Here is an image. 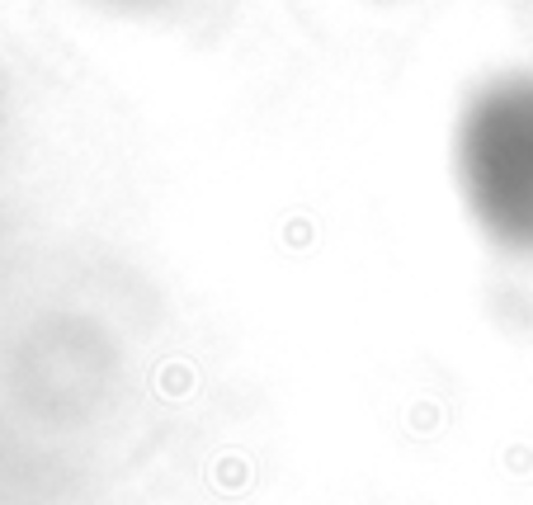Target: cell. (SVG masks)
Masks as SVG:
<instances>
[{"label":"cell","mask_w":533,"mask_h":505,"mask_svg":"<svg viewBox=\"0 0 533 505\" xmlns=\"http://www.w3.org/2000/svg\"><path fill=\"white\" fill-rule=\"evenodd\" d=\"M100 10H109V15H156L161 5H170V0H95Z\"/></svg>","instance_id":"cell-2"},{"label":"cell","mask_w":533,"mask_h":505,"mask_svg":"<svg viewBox=\"0 0 533 505\" xmlns=\"http://www.w3.org/2000/svg\"><path fill=\"white\" fill-rule=\"evenodd\" d=\"M458 185L505 260L533 255V71H505L467 100Z\"/></svg>","instance_id":"cell-1"},{"label":"cell","mask_w":533,"mask_h":505,"mask_svg":"<svg viewBox=\"0 0 533 505\" xmlns=\"http://www.w3.org/2000/svg\"><path fill=\"white\" fill-rule=\"evenodd\" d=\"M368 5H401V0H368Z\"/></svg>","instance_id":"cell-3"}]
</instances>
